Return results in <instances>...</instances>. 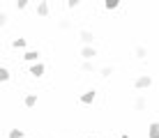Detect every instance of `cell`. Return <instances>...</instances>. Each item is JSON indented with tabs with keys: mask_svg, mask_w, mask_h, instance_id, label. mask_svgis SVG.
Returning <instances> with one entry per match:
<instances>
[{
	"mask_svg": "<svg viewBox=\"0 0 159 138\" xmlns=\"http://www.w3.org/2000/svg\"><path fill=\"white\" fill-rule=\"evenodd\" d=\"M134 108H136V110H143V108H145V97H139V99H136V101H134Z\"/></svg>",
	"mask_w": 159,
	"mask_h": 138,
	"instance_id": "30bf717a",
	"label": "cell"
},
{
	"mask_svg": "<svg viewBox=\"0 0 159 138\" xmlns=\"http://www.w3.org/2000/svg\"><path fill=\"white\" fill-rule=\"evenodd\" d=\"M12 46H14V48H25V39H23V37H19V39L12 42Z\"/></svg>",
	"mask_w": 159,
	"mask_h": 138,
	"instance_id": "7c38bea8",
	"label": "cell"
},
{
	"mask_svg": "<svg viewBox=\"0 0 159 138\" xmlns=\"http://www.w3.org/2000/svg\"><path fill=\"white\" fill-rule=\"evenodd\" d=\"M95 95H97L95 90H88L85 95H81V104H92L95 101Z\"/></svg>",
	"mask_w": 159,
	"mask_h": 138,
	"instance_id": "277c9868",
	"label": "cell"
},
{
	"mask_svg": "<svg viewBox=\"0 0 159 138\" xmlns=\"http://www.w3.org/2000/svg\"><path fill=\"white\" fill-rule=\"evenodd\" d=\"M113 74V67H102V76L106 78V76H111Z\"/></svg>",
	"mask_w": 159,
	"mask_h": 138,
	"instance_id": "ac0fdd59",
	"label": "cell"
},
{
	"mask_svg": "<svg viewBox=\"0 0 159 138\" xmlns=\"http://www.w3.org/2000/svg\"><path fill=\"white\" fill-rule=\"evenodd\" d=\"M150 83H152L150 76H139V78L134 81V87H139V90H145V87H150Z\"/></svg>",
	"mask_w": 159,
	"mask_h": 138,
	"instance_id": "6da1fadb",
	"label": "cell"
},
{
	"mask_svg": "<svg viewBox=\"0 0 159 138\" xmlns=\"http://www.w3.org/2000/svg\"><path fill=\"white\" fill-rule=\"evenodd\" d=\"M88 138H95V136H88Z\"/></svg>",
	"mask_w": 159,
	"mask_h": 138,
	"instance_id": "7402d4cb",
	"label": "cell"
},
{
	"mask_svg": "<svg viewBox=\"0 0 159 138\" xmlns=\"http://www.w3.org/2000/svg\"><path fill=\"white\" fill-rule=\"evenodd\" d=\"M37 16H48V2L42 0V2L37 5Z\"/></svg>",
	"mask_w": 159,
	"mask_h": 138,
	"instance_id": "8992f818",
	"label": "cell"
},
{
	"mask_svg": "<svg viewBox=\"0 0 159 138\" xmlns=\"http://www.w3.org/2000/svg\"><path fill=\"white\" fill-rule=\"evenodd\" d=\"M9 78H12V74H9V71L2 67V69H0V81H2V83H7Z\"/></svg>",
	"mask_w": 159,
	"mask_h": 138,
	"instance_id": "8fae6325",
	"label": "cell"
},
{
	"mask_svg": "<svg viewBox=\"0 0 159 138\" xmlns=\"http://www.w3.org/2000/svg\"><path fill=\"white\" fill-rule=\"evenodd\" d=\"M83 71H95V65H92L90 60H85L83 62Z\"/></svg>",
	"mask_w": 159,
	"mask_h": 138,
	"instance_id": "2e32d148",
	"label": "cell"
},
{
	"mask_svg": "<svg viewBox=\"0 0 159 138\" xmlns=\"http://www.w3.org/2000/svg\"><path fill=\"white\" fill-rule=\"evenodd\" d=\"M28 7V0H16V9H25Z\"/></svg>",
	"mask_w": 159,
	"mask_h": 138,
	"instance_id": "d6986e66",
	"label": "cell"
},
{
	"mask_svg": "<svg viewBox=\"0 0 159 138\" xmlns=\"http://www.w3.org/2000/svg\"><path fill=\"white\" fill-rule=\"evenodd\" d=\"M79 37H81V42H83L85 46H92V42H95V35H92L90 30H81Z\"/></svg>",
	"mask_w": 159,
	"mask_h": 138,
	"instance_id": "7a4b0ae2",
	"label": "cell"
},
{
	"mask_svg": "<svg viewBox=\"0 0 159 138\" xmlns=\"http://www.w3.org/2000/svg\"><path fill=\"white\" fill-rule=\"evenodd\" d=\"M25 134H23V131H21V129H12V131H9V138H23Z\"/></svg>",
	"mask_w": 159,
	"mask_h": 138,
	"instance_id": "5bb4252c",
	"label": "cell"
},
{
	"mask_svg": "<svg viewBox=\"0 0 159 138\" xmlns=\"http://www.w3.org/2000/svg\"><path fill=\"white\" fill-rule=\"evenodd\" d=\"M23 58L28 60V62H35V60H39V53H37V51H25Z\"/></svg>",
	"mask_w": 159,
	"mask_h": 138,
	"instance_id": "ba28073f",
	"label": "cell"
},
{
	"mask_svg": "<svg viewBox=\"0 0 159 138\" xmlns=\"http://www.w3.org/2000/svg\"><path fill=\"white\" fill-rule=\"evenodd\" d=\"M120 138H129V136H120Z\"/></svg>",
	"mask_w": 159,
	"mask_h": 138,
	"instance_id": "44dd1931",
	"label": "cell"
},
{
	"mask_svg": "<svg viewBox=\"0 0 159 138\" xmlns=\"http://www.w3.org/2000/svg\"><path fill=\"white\" fill-rule=\"evenodd\" d=\"M79 5H81L79 0H69V2H67V7H69V9H76V7H79Z\"/></svg>",
	"mask_w": 159,
	"mask_h": 138,
	"instance_id": "ffe728a7",
	"label": "cell"
},
{
	"mask_svg": "<svg viewBox=\"0 0 159 138\" xmlns=\"http://www.w3.org/2000/svg\"><path fill=\"white\" fill-rule=\"evenodd\" d=\"M30 74L39 78V76L44 74V65H42V62H35V65H32V67H30Z\"/></svg>",
	"mask_w": 159,
	"mask_h": 138,
	"instance_id": "5b68a950",
	"label": "cell"
},
{
	"mask_svg": "<svg viewBox=\"0 0 159 138\" xmlns=\"http://www.w3.org/2000/svg\"><path fill=\"white\" fill-rule=\"evenodd\" d=\"M69 25H72V21H69V19H62V21H60V28H62V30H69Z\"/></svg>",
	"mask_w": 159,
	"mask_h": 138,
	"instance_id": "e0dca14e",
	"label": "cell"
},
{
	"mask_svg": "<svg viewBox=\"0 0 159 138\" xmlns=\"http://www.w3.org/2000/svg\"><path fill=\"white\" fill-rule=\"evenodd\" d=\"M145 55H148V51H145L143 46H139V48H136V58H139V60H143Z\"/></svg>",
	"mask_w": 159,
	"mask_h": 138,
	"instance_id": "9a60e30c",
	"label": "cell"
},
{
	"mask_svg": "<svg viewBox=\"0 0 159 138\" xmlns=\"http://www.w3.org/2000/svg\"><path fill=\"white\" fill-rule=\"evenodd\" d=\"M81 55H83L85 60H92L97 55V48L95 46H83V51H81Z\"/></svg>",
	"mask_w": 159,
	"mask_h": 138,
	"instance_id": "3957f363",
	"label": "cell"
},
{
	"mask_svg": "<svg viewBox=\"0 0 159 138\" xmlns=\"http://www.w3.org/2000/svg\"><path fill=\"white\" fill-rule=\"evenodd\" d=\"M148 134H150V138H159V122H152Z\"/></svg>",
	"mask_w": 159,
	"mask_h": 138,
	"instance_id": "52a82bcc",
	"label": "cell"
},
{
	"mask_svg": "<svg viewBox=\"0 0 159 138\" xmlns=\"http://www.w3.org/2000/svg\"><path fill=\"white\" fill-rule=\"evenodd\" d=\"M23 104H25V106H28V108H32V106H35V104H37V95H28V97L23 99Z\"/></svg>",
	"mask_w": 159,
	"mask_h": 138,
	"instance_id": "9c48e42d",
	"label": "cell"
},
{
	"mask_svg": "<svg viewBox=\"0 0 159 138\" xmlns=\"http://www.w3.org/2000/svg\"><path fill=\"white\" fill-rule=\"evenodd\" d=\"M104 7H106V9H118L120 2H118V0H106V5H104Z\"/></svg>",
	"mask_w": 159,
	"mask_h": 138,
	"instance_id": "4fadbf2b",
	"label": "cell"
}]
</instances>
